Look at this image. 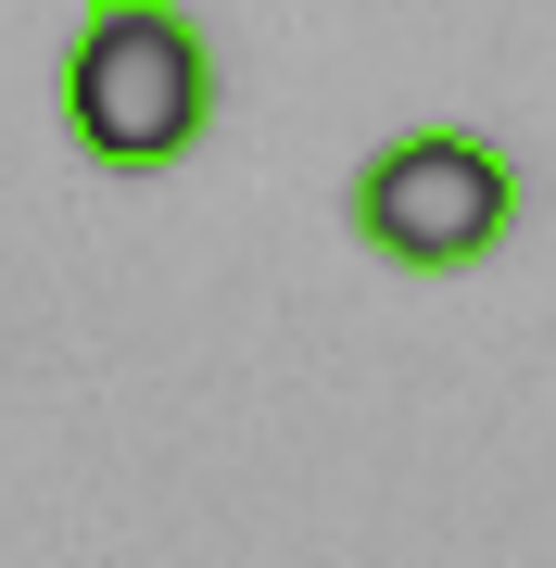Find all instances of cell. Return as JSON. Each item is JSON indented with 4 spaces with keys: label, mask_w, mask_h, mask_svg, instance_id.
Masks as SVG:
<instances>
[{
    "label": "cell",
    "mask_w": 556,
    "mask_h": 568,
    "mask_svg": "<svg viewBox=\"0 0 556 568\" xmlns=\"http://www.w3.org/2000/svg\"><path fill=\"white\" fill-rule=\"evenodd\" d=\"M51 102L102 178H165L215 140V39L178 0H89L51 63Z\"/></svg>",
    "instance_id": "cell-1"
},
{
    "label": "cell",
    "mask_w": 556,
    "mask_h": 568,
    "mask_svg": "<svg viewBox=\"0 0 556 568\" xmlns=\"http://www.w3.org/2000/svg\"><path fill=\"white\" fill-rule=\"evenodd\" d=\"M342 215H354V241H367L380 265H405V278H455V265L506 253V227H518V164H506V140H481V126H405V140H380V152L342 178Z\"/></svg>",
    "instance_id": "cell-2"
}]
</instances>
